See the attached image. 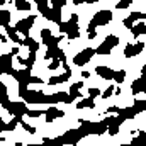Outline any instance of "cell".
<instances>
[{"label":"cell","instance_id":"60d3db41","mask_svg":"<svg viewBox=\"0 0 146 146\" xmlns=\"http://www.w3.org/2000/svg\"><path fill=\"white\" fill-rule=\"evenodd\" d=\"M27 115L29 117H41V115H44V110H27Z\"/></svg>","mask_w":146,"mask_h":146},{"label":"cell","instance_id":"8fae6325","mask_svg":"<svg viewBox=\"0 0 146 146\" xmlns=\"http://www.w3.org/2000/svg\"><path fill=\"white\" fill-rule=\"evenodd\" d=\"M65 115V112L61 109H58V107H54V106H51V107H48V109L44 110V119H46V122H53V121H56V119H61Z\"/></svg>","mask_w":146,"mask_h":146},{"label":"cell","instance_id":"4fadbf2b","mask_svg":"<svg viewBox=\"0 0 146 146\" xmlns=\"http://www.w3.org/2000/svg\"><path fill=\"white\" fill-rule=\"evenodd\" d=\"M53 58H60L61 61H66V56H65L63 49H60L58 46L48 48V51L44 53V60H53Z\"/></svg>","mask_w":146,"mask_h":146},{"label":"cell","instance_id":"7bdbcfd3","mask_svg":"<svg viewBox=\"0 0 146 146\" xmlns=\"http://www.w3.org/2000/svg\"><path fill=\"white\" fill-rule=\"evenodd\" d=\"M21 124H22V127H24V129H26L27 133H31V134H34V133H36V127H33V126H29V124H26L24 121H22Z\"/></svg>","mask_w":146,"mask_h":146},{"label":"cell","instance_id":"4316f807","mask_svg":"<svg viewBox=\"0 0 146 146\" xmlns=\"http://www.w3.org/2000/svg\"><path fill=\"white\" fill-rule=\"evenodd\" d=\"M131 33H133V37H139L141 34L146 36V24L145 22H138L136 26L131 27Z\"/></svg>","mask_w":146,"mask_h":146},{"label":"cell","instance_id":"1f68e13d","mask_svg":"<svg viewBox=\"0 0 146 146\" xmlns=\"http://www.w3.org/2000/svg\"><path fill=\"white\" fill-rule=\"evenodd\" d=\"M53 9V15H51V22H54V24H61V10L63 9H54V7H51Z\"/></svg>","mask_w":146,"mask_h":146},{"label":"cell","instance_id":"8d00e7d4","mask_svg":"<svg viewBox=\"0 0 146 146\" xmlns=\"http://www.w3.org/2000/svg\"><path fill=\"white\" fill-rule=\"evenodd\" d=\"M61 63H63V61H61L60 58H53V61H51V63L48 65V68H49V70L53 72V70H56V68H58V66H60Z\"/></svg>","mask_w":146,"mask_h":146},{"label":"cell","instance_id":"603a6c76","mask_svg":"<svg viewBox=\"0 0 146 146\" xmlns=\"http://www.w3.org/2000/svg\"><path fill=\"white\" fill-rule=\"evenodd\" d=\"M19 122H22V117H17V115H12V121L9 122V124H5V122H2V127H0V131H14L15 127H17V124Z\"/></svg>","mask_w":146,"mask_h":146},{"label":"cell","instance_id":"f35d334b","mask_svg":"<svg viewBox=\"0 0 146 146\" xmlns=\"http://www.w3.org/2000/svg\"><path fill=\"white\" fill-rule=\"evenodd\" d=\"M51 5L54 9H63L66 5V0H51Z\"/></svg>","mask_w":146,"mask_h":146},{"label":"cell","instance_id":"484cf974","mask_svg":"<svg viewBox=\"0 0 146 146\" xmlns=\"http://www.w3.org/2000/svg\"><path fill=\"white\" fill-rule=\"evenodd\" d=\"M5 31H7L9 39H12V41H14V42H17L19 46H22V44H24V39H21V37L17 36V33H19V31H17L15 27H10V26H9V27H5Z\"/></svg>","mask_w":146,"mask_h":146},{"label":"cell","instance_id":"44dd1931","mask_svg":"<svg viewBox=\"0 0 146 146\" xmlns=\"http://www.w3.org/2000/svg\"><path fill=\"white\" fill-rule=\"evenodd\" d=\"M80 134L85 138L88 134H92V121H85V119H80V127H78Z\"/></svg>","mask_w":146,"mask_h":146},{"label":"cell","instance_id":"c3c4849f","mask_svg":"<svg viewBox=\"0 0 146 146\" xmlns=\"http://www.w3.org/2000/svg\"><path fill=\"white\" fill-rule=\"evenodd\" d=\"M82 76H83V78H88V76H90V73H88V72H83V73H82Z\"/></svg>","mask_w":146,"mask_h":146},{"label":"cell","instance_id":"5bb4252c","mask_svg":"<svg viewBox=\"0 0 146 146\" xmlns=\"http://www.w3.org/2000/svg\"><path fill=\"white\" fill-rule=\"evenodd\" d=\"M131 92H133V95H138V94H146V78L145 76H139V78H136L134 82H133V85H131Z\"/></svg>","mask_w":146,"mask_h":146},{"label":"cell","instance_id":"8992f818","mask_svg":"<svg viewBox=\"0 0 146 146\" xmlns=\"http://www.w3.org/2000/svg\"><path fill=\"white\" fill-rule=\"evenodd\" d=\"M104 121L107 122V133H109L110 136H115L119 133V126L124 122V119L121 115H112V114H110L109 117H106Z\"/></svg>","mask_w":146,"mask_h":146},{"label":"cell","instance_id":"f1b7e54d","mask_svg":"<svg viewBox=\"0 0 146 146\" xmlns=\"http://www.w3.org/2000/svg\"><path fill=\"white\" fill-rule=\"evenodd\" d=\"M22 46H27V48H29V51H34V53H37V49H39V42L34 41L31 36L24 37V44H22Z\"/></svg>","mask_w":146,"mask_h":146},{"label":"cell","instance_id":"b9f144b4","mask_svg":"<svg viewBox=\"0 0 146 146\" xmlns=\"http://www.w3.org/2000/svg\"><path fill=\"white\" fill-rule=\"evenodd\" d=\"M112 94H115V87H109V88H106V92L102 94V99H109Z\"/></svg>","mask_w":146,"mask_h":146},{"label":"cell","instance_id":"cb8c5ba5","mask_svg":"<svg viewBox=\"0 0 146 146\" xmlns=\"http://www.w3.org/2000/svg\"><path fill=\"white\" fill-rule=\"evenodd\" d=\"M119 115L124 119V121H127V119H134L136 115H138V112L134 110V107L131 106V107H124V109H119Z\"/></svg>","mask_w":146,"mask_h":146},{"label":"cell","instance_id":"7402d4cb","mask_svg":"<svg viewBox=\"0 0 146 146\" xmlns=\"http://www.w3.org/2000/svg\"><path fill=\"white\" fill-rule=\"evenodd\" d=\"M107 131V122L106 121H100V122H92V134L95 136H100Z\"/></svg>","mask_w":146,"mask_h":146},{"label":"cell","instance_id":"ffe728a7","mask_svg":"<svg viewBox=\"0 0 146 146\" xmlns=\"http://www.w3.org/2000/svg\"><path fill=\"white\" fill-rule=\"evenodd\" d=\"M72 76V70H66L65 73H61V75H58V76H51L49 80H48V85H58V83H65V82H68V78Z\"/></svg>","mask_w":146,"mask_h":146},{"label":"cell","instance_id":"e0dca14e","mask_svg":"<svg viewBox=\"0 0 146 146\" xmlns=\"http://www.w3.org/2000/svg\"><path fill=\"white\" fill-rule=\"evenodd\" d=\"M12 58H14L12 53H9V54H2V58H0V63H2V73H5V75H10V73H12Z\"/></svg>","mask_w":146,"mask_h":146},{"label":"cell","instance_id":"f6af8a7d","mask_svg":"<svg viewBox=\"0 0 146 146\" xmlns=\"http://www.w3.org/2000/svg\"><path fill=\"white\" fill-rule=\"evenodd\" d=\"M107 112H109V114H119V107H114V106H112V107L107 109Z\"/></svg>","mask_w":146,"mask_h":146},{"label":"cell","instance_id":"836d02e7","mask_svg":"<svg viewBox=\"0 0 146 146\" xmlns=\"http://www.w3.org/2000/svg\"><path fill=\"white\" fill-rule=\"evenodd\" d=\"M131 143H133V145H146V133L145 131H139L138 138H134Z\"/></svg>","mask_w":146,"mask_h":146},{"label":"cell","instance_id":"9a60e30c","mask_svg":"<svg viewBox=\"0 0 146 146\" xmlns=\"http://www.w3.org/2000/svg\"><path fill=\"white\" fill-rule=\"evenodd\" d=\"M68 95H70V94H66V92H56V94L46 95L44 104H58V102H66Z\"/></svg>","mask_w":146,"mask_h":146},{"label":"cell","instance_id":"e575fe53","mask_svg":"<svg viewBox=\"0 0 146 146\" xmlns=\"http://www.w3.org/2000/svg\"><path fill=\"white\" fill-rule=\"evenodd\" d=\"M133 107H134V110H136L138 114L143 112V110H146V100H134Z\"/></svg>","mask_w":146,"mask_h":146},{"label":"cell","instance_id":"4dcf8cb0","mask_svg":"<svg viewBox=\"0 0 146 146\" xmlns=\"http://www.w3.org/2000/svg\"><path fill=\"white\" fill-rule=\"evenodd\" d=\"M9 22H10V12L7 9H2V12H0V26L9 27Z\"/></svg>","mask_w":146,"mask_h":146},{"label":"cell","instance_id":"ee69618b","mask_svg":"<svg viewBox=\"0 0 146 146\" xmlns=\"http://www.w3.org/2000/svg\"><path fill=\"white\" fill-rule=\"evenodd\" d=\"M95 2H100V0H73V3L80 5V3H95Z\"/></svg>","mask_w":146,"mask_h":146},{"label":"cell","instance_id":"6da1fadb","mask_svg":"<svg viewBox=\"0 0 146 146\" xmlns=\"http://www.w3.org/2000/svg\"><path fill=\"white\" fill-rule=\"evenodd\" d=\"M112 17H114V14H112V10H109V9H102V10H99V12L92 17V21H90L87 31L90 33V31H95L99 26H106V24H109L110 21H112Z\"/></svg>","mask_w":146,"mask_h":146},{"label":"cell","instance_id":"83f0119b","mask_svg":"<svg viewBox=\"0 0 146 146\" xmlns=\"http://www.w3.org/2000/svg\"><path fill=\"white\" fill-rule=\"evenodd\" d=\"M94 109L95 107V102H94V99L92 97H87V99H82L78 104H76V109L80 110V109Z\"/></svg>","mask_w":146,"mask_h":146},{"label":"cell","instance_id":"d4e9b609","mask_svg":"<svg viewBox=\"0 0 146 146\" xmlns=\"http://www.w3.org/2000/svg\"><path fill=\"white\" fill-rule=\"evenodd\" d=\"M17 61H19L21 65H24L26 68H33V65H34V61H36V53H34V51H29V58H26V60H22V58L17 54Z\"/></svg>","mask_w":146,"mask_h":146},{"label":"cell","instance_id":"d590c367","mask_svg":"<svg viewBox=\"0 0 146 146\" xmlns=\"http://www.w3.org/2000/svg\"><path fill=\"white\" fill-rule=\"evenodd\" d=\"M124 80H126V70L115 72V75H114V82H115V83H122Z\"/></svg>","mask_w":146,"mask_h":146},{"label":"cell","instance_id":"bcb514c9","mask_svg":"<svg viewBox=\"0 0 146 146\" xmlns=\"http://www.w3.org/2000/svg\"><path fill=\"white\" fill-rule=\"evenodd\" d=\"M95 36H97L95 31H90V33H88V39H95Z\"/></svg>","mask_w":146,"mask_h":146},{"label":"cell","instance_id":"681fc988","mask_svg":"<svg viewBox=\"0 0 146 146\" xmlns=\"http://www.w3.org/2000/svg\"><path fill=\"white\" fill-rule=\"evenodd\" d=\"M0 41H2V44H3V42H5V41H7V37L3 36V34H2V36H0Z\"/></svg>","mask_w":146,"mask_h":146},{"label":"cell","instance_id":"5b68a950","mask_svg":"<svg viewBox=\"0 0 146 146\" xmlns=\"http://www.w3.org/2000/svg\"><path fill=\"white\" fill-rule=\"evenodd\" d=\"M94 54H97V51H95L94 48H85V49H82V51L73 58V63H75L76 66H83L85 63H88V61L92 60Z\"/></svg>","mask_w":146,"mask_h":146},{"label":"cell","instance_id":"7c38bea8","mask_svg":"<svg viewBox=\"0 0 146 146\" xmlns=\"http://www.w3.org/2000/svg\"><path fill=\"white\" fill-rule=\"evenodd\" d=\"M143 49H145V42L126 44V48H124V56H126V58H133V56H138V54H139Z\"/></svg>","mask_w":146,"mask_h":146},{"label":"cell","instance_id":"d6a6232c","mask_svg":"<svg viewBox=\"0 0 146 146\" xmlns=\"http://www.w3.org/2000/svg\"><path fill=\"white\" fill-rule=\"evenodd\" d=\"M17 10H31V3L27 0H14Z\"/></svg>","mask_w":146,"mask_h":146},{"label":"cell","instance_id":"9c48e42d","mask_svg":"<svg viewBox=\"0 0 146 146\" xmlns=\"http://www.w3.org/2000/svg\"><path fill=\"white\" fill-rule=\"evenodd\" d=\"M27 104V102H26ZM26 104L24 102H9V106H7V110H9V114L10 115H17V117H22L24 114H27V107H26Z\"/></svg>","mask_w":146,"mask_h":146},{"label":"cell","instance_id":"3957f363","mask_svg":"<svg viewBox=\"0 0 146 146\" xmlns=\"http://www.w3.org/2000/svg\"><path fill=\"white\" fill-rule=\"evenodd\" d=\"M82 138H83V136L80 134L78 129H70V131H66L63 136L54 138L53 141H56V143H60V145H76Z\"/></svg>","mask_w":146,"mask_h":146},{"label":"cell","instance_id":"ac0fdd59","mask_svg":"<svg viewBox=\"0 0 146 146\" xmlns=\"http://www.w3.org/2000/svg\"><path fill=\"white\" fill-rule=\"evenodd\" d=\"M95 73L100 76V78H104V80H114V75L115 72L109 68V66H106V65H100V66H97L95 68Z\"/></svg>","mask_w":146,"mask_h":146},{"label":"cell","instance_id":"7a4b0ae2","mask_svg":"<svg viewBox=\"0 0 146 146\" xmlns=\"http://www.w3.org/2000/svg\"><path fill=\"white\" fill-rule=\"evenodd\" d=\"M60 31L65 33L68 39H76L80 36V29H78V15L76 14H72L70 19L66 22H61L60 24Z\"/></svg>","mask_w":146,"mask_h":146},{"label":"cell","instance_id":"ba28073f","mask_svg":"<svg viewBox=\"0 0 146 146\" xmlns=\"http://www.w3.org/2000/svg\"><path fill=\"white\" fill-rule=\"evenodd\" d=\"M36 22V15H29V17H26V19H22V21H19L17 24H15V29L19 31V33H22L24 37L29 36V29L33 27V24Z\"/></svg>","mask_w":146,"mask_h":146},{"label":"cell","instance_id":"74e56055","mask_svg":"<svg viewBox=\"0 0 146 146\" xmlns=\"http://www.w3.org/2000/svg\"><path fill=\"white\" fill-rule=\"evenodd\" d=\"M133 3V0H121V2H117V5H115V9H119V10H122V9H127L129 5Z\"/></svg>","mask_w":146,"mask_h":146},{"label":"cell","instance_id":"30bf717a","mask_svg":"<svg viewBox=\"0 0 146 146\" xmlns=\"http://www.w3.org/2000/svg\"><path fill=\"white\" fill-rule=\"evenodd\" d=\"M41 39H42V42H44L48 48H53V46H58L63 37L61 36H53L49 29H42V31H41Z\"/></svg>","mask_w":146,"mask_h":146},{"label":"cell","instance_id":"52a82bcc","mask_svg":"<svg viewBox=\"0 0 146 146\" xmlns=\"http://www.w3.org/2000/svg\"><path fill=\"white\" fill-rule=\"evenodd\" d=\"M22 99H24L27 104H44L46 95H44L42 92H39V90H27V92L22 95Z\"/></svg>","mask_w":146,"mask_h":146},{"label":"cell","instance_id":"7dc6e473","mask_svg":"<svg viewBox=\"0 0 146 146\" xmlns=\"http://www.w3.org/2000/svg\"><path fill=\"white\" fill-rule=\"evenodd\" d=\"M10 53H12L14 56H17V54H19V48H12V51H10Z\"/></svg>","mask_w":146,"mask_h":146},{"label":"cell","instance_id":"2e32d148","mask_svg":"<svg viewBox=\"0 0 146 146\" xmlns=\"http://www.w3.org/2000/svg\"><path fill=\"white\" fill-rule=\"evenodd\" d=\"M37 5V10L41 12L42 17H46L48 21H51V15H53V9L48 7V0H34Z\"/></svg>","mask_w":146,"mask_h":146},{"label":"cell","instance_id":"f546056e","mask_svg":"<svg viewBox=\"0 0 146 146\" xmlns=\"http://www.w3.org/2000/svg\"><path fill=\"white\" fill-rule=\"evenodd\" d=\"M0 90H2V97H0V102H2V107L3 109H7V106H9V90H7V87L3 85V83H0Z\"/></svg>","mask_w":146,"mask_h":146},{"label":"cell","instance_id":"d6986e66","mask_svg":"<svg viewBox=\"0 0 146 146\" xmlns=\"http://www.w3.org/2000/svg\"><path fill=\"white\" fill-rule=\"evenodd\" d=\"M139 19H146V15L143 12H131V15L122 21V24H124L126 29H131V27L134 26V21H139Z\"/></svg>","mask_w":146,"mask_h":146},{"label":"cell","instance_id":"ab89813d","mask_svg":"<svg viewBox=\"0 0 146 146\" xmlns=\"http://www.w3.org/2000/svg\"><path fill=\"white\" fill-rule=\"evenodd\" d=\"M99 95H102L99 88H95V87H92V88H88V97H92V99H95V97H99Z\"/></svg>","mask_w":146,"mask_h":146},{"label":"cell","instance_id":"277c9868","mask_svg":"<svg viewBox=\"0 0 146 146\" xmlns=\"http://www.w3.org/2000/svg\"><path fill=\"white\" fill-rule=\"evenodd\" d=\"M117 44H119V37L114 36V34H110V36L106 37V41H104L99 48H95V51H97V54L106 56V54H110V53H112V48H115Z\"/></svg>","mask_w":146,"mask_h":146}]
</instances>
